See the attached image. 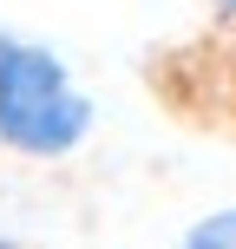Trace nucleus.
Instances as JSON below:
<instances>
[{"instance_id": "1", "label": "nucleus", "mask_w": 236, "mask_h": 249, "mask_svg": "<svg viewBox=\"0 0 236 249\" xmlns=\"http://www.w3.org/2000/svg\"><path fill=\"white\" fill-rule=\"evenodd\" d=\"M92 124H99V105L86 99L66 53L0 26V151L59 164L92 138Z\"/></svg>"}, {"instance_id": "2", "label": "nucleus", "mask_w": 236, "mask_h": 249, "mask_svg": "<svg viewBox=\"0 0 236 249\" xmlns=\"http://www.w3.org/2000/svg\"><path fill=\"white\" fill-rule=\"evenodd\" d=\"M151 92L164 112L184 124H210V131H236V0H210L197 33L164 39L145 66Z\"/></svg>"}, {"instance_id": "3", "label": "nucleus", "mask_w": 236, "mask_h": 249, "mask_svg": "<svg viewBox=\"0 0 236 249\" xmlns=\"http://www.w3.org/2000/svg\"><path fill=\"white\" fill-rule=\"evenodd\" d=\"M177 249H236V203L230 210H210L177 236Z\"/></svg>"}, {"instance_id": "4", "label": "nucleus", "mask_w": 236, "mask_h": 249, "mask_svg": "<svg viewBox=\"0 0 236 249\" xmlns=\"http://www.w3.org/2000/svg\"><path fill=\"white\" fill-rule=\"evenodd\" d=\"M0 249H20V243H13V236H0Z\"/></svg>"}]
</instances>
